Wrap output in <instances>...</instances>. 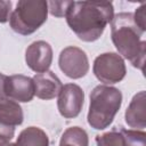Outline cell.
Returning a JSON list of instances; mask_svg holds the SVG:
<instances>
[{"instance_id": "6da1fadb", "label": "cell", "mask_w": 146, "mask_h": 146, "mask_svg": "<svg viewBox=\"0 0 146 146\" xmlns=\"http://www.w3.org/2000/svg\"><path fill=\"white\" fill-rule=\"evenodd\" d=\"M65 17L80 40L92 42L100 38L106 25L112 22L114 7L110 1H73Z\"/></svg>"}, {"instance_id": "7a4b0ae2", "label": "cell", "mask_w": 146, "mask_h": 146, "mask_svg": "<svg viewBox=\"0 0 146 146\" xmlns=\"http://www.w3.org/2000/svg\"><path fill=\"white\" fill-rule=\"evenodd\" d=\"M144 33L136 25L132 13H119L111 22V36L116 50L143 72L146 54V41L141 39Z\"/></svg>"}, {"instance_id": "3957f363", "label": "cell", "mask_w": 146, "mask_h": 146, "mask_svg": "<svg viewBox=\"0 0 146 146\" xmlns=\"http://www.w3.org/2000/svg\"><path fill=\"white\" fill-rule=\"evenodd\" d=\"M122 104V94L117 88L106 84L95 87L90 94L88 123L96 130H104L114 120Z\"/></svg>"}, {"instance_id": "277c9868", "label": "cell", "mask_w": 146, "mask_h": 146, "mask_svg": "<svg viewBox=\"0 0 146 146\" xmlns=\"http://www.w3.org/2000/svg\"><path fill=\"white\" fill-rule=\"evenodd\" d=\"M48 16V2L43 0H19L10 14L9 24L13 31L22 35L34 33Z\"/></svg>"}, {"instance_id": "5b68a950", "label": "cell", "mask_w": 146, "mask_h": 146, "mask_svg": "<svg viewBox=\"0 0 146 146\" xmlns=\"http://www.w3.org/2000/svg\"><path fill=\"white\" fill-rule=\"evenodd\" d=\"M95 76L105 84L122 81L127 73L124 59L116 52H104L96 57L92 66Z\"/></svg>"}, {"instance_id": "8992f818", "label": "cell", "mask_w": 146, "mask_h": 146, "mask_svg": "<svg viewBox=\"0 0 146 146\" xmlns=\"http://www.w3.org/2000/svg\"><path fill=\"white\" fill-rule=\"evenodd\" d=\"M60 71L71 79H81L89 71V60L87 54L74 46L64 48L58 58Z\"/></svg>"}, {"instance_id": "52a82bcc", "label": "cell", "mask_w": 146, "mask_h": 146, "mask_svg": "<svg viewBox=\"0 0 146 146\" xmlns=\"http://www.w3.org/2000/svg\"><path fill=\"white\" fill-rule=\"evenodd\" d=\"M84 103V92L75 83H67L63 86L57 100V107L62 116L65 119L76 117Z\"/></svg>"}, {"instance_id": "ba28073f", "label": "cell", "mask_w": 146, "mask_h": 146, "mask_svg": "<svg viewBox=\"0 0 146 146\" xmlns=\"http://www.w3.org/2000/svg\"><path fill=\"white\" fill-rule=\"evenodd\" d=\"M25 62L27 66L36 73L48 71L52 63L51 46L43 40L32 42L25 51Z\"/></svg>"}, {"instance_id": "9c48e42d", "label": "cell", "mask_w": 146, "mask_h": 146, "mask_svg": "<svg viewBox=\"0 0 146 146\" xmlns=\"http://www.w3.org/2000/svg\"><path fill=\"white\" fill-rule=\"evenodd\" d=\"M6 96L17 103L31 102L34 97V83L32 78L22 74L7 76Z\"/></svg>"}, {"instance_id": "30bf717a", "label": "cell", "mask_w": 146, "mask_h": 146, "mask_svg": "<svg viewBox=\"0 0 146 146\" xmlns=\"http://www.w3.org/2000/svg\"><path fill=\"white\" fill-rule=\"evenodd\" d=\"M32 80L34 83V95L40 99H54L59 95L63 88L60 80L51 71L36 73Z\"/></svg>"}, {"instance_id": "8fae6325", "label": "cell", "mask_w": 146, "mask_h": 146, "mask_svg": "<svg viewBox=\"0 0 146 146\" xmlns=\"http://www.w3.org/2000/svg\"><path fill=\"white\" fill-rule=\"evenodd\" d=\"M145 100L146 95L145 91L141 90L132 97L129 106L127 107L125 122L130 128H135L136 130H144V128L146 127Z\"/></svg>"}, {"instance_id": "7c38bea8", "label": "cell", "mask_w": 146, "mask_h": 146, "mask_svg": "<svg viewBox=\"0 0 146 146\" xmlns=\"http://www.w3.org/2000/svg\"><path fill=\"white\" fill-rule=\"evenodd\" d=\"M24 114L19 104L13 99L5 98L0 100V121L16 127L23 123Z\"/></svg>"}, {"instance_id": "4fadbf2b", "label": "cell", "mask_w": 146, "mask_h": 146, "mask_svg": "<svg viewBox=\"0 0 146 146\" xmlns=\"http://www.w3.org/2000/svg\"><path fill=\"white\" fill-rule=\"evenodd\" d=\"M15 146H49V138L42 129L29 127L21 131Z\"/></svg>"}, {"instance_id": "5bb4252c", "label": "cell", "mask_w": 146, "mask_h": 146, "mask_svg": "<svg viewBox=\"0 0 146 146\" xmlns=\"http://www.w3.org/2000/svg\"><path fill=\"white\" fill-rule=\"evenodd\" d=\"M89 138L84 129L80 127H71L62 135L59 146H88Z\"/></svg>"}, {"instance_id": "9a60e30c", "label": "cell", "mask_w": 146, "mask_h": 146, "mask_svg": "<svg viewBox=\"0 0 146 146\" xmlns=\"http://www.w3.org/2000/svg\"><path fill=\"white\" fill-rule=\"evenodd\" d=\"M123 146H146V133L144 130H130L119 127Z\"/></svg>"}, {"instance_id": "2e32d148", "label": "cell", "mask_w": 146, "mask_h": 146, "mask_svg": "<svg viewBox=\"0 0 146 146\" xmlns=\"http://www.w3.org/2000/svg\"><path fill=\"white\" fill-rule=\"evenodd\" d=\"M95 140L97 146H123L122 136L119 127H114L113 130L96 136Z\"/></svg>"}, {"instance_id": "e0dca14e", "label": "cell", "mask_w": 146, "mask_h": 146, "mask_svg": "<svg viewBox=\"0 0 146 146\" xmlns=\"http://www.w3.org/2000/svg\"><path fill=\"white\" fill-rule=\"evenodd\" d=\"M72 3L73 1H49L48 11L55 17H64L66 16Z\"/></svg>"}, {"instance_id": "ac0fdd59", "label": "cell", "mask_w": 146, "mask_h": 146, "mask_svg": "<svg viewBox=\"0 0 146 146\" xmlns=\"http://www.w3.org/2000/svg\"><path fill=\"white\" fill-rule=\"evenodd\" d=\"M15 136V127L0 121V143H9Z\"/></svg>"}, {"instance_id": "d6986e66", "label": "cell", "mask_w": 146, "mask_h": 146, "mask_svg": "<svg viewBox=\"0 0 146 146\" xmlns=\"http://www.w3.org/2000/svg\"><path fill=\"white\" fill-rule=\"evenodd\" d=\"M133 15V21L136 23V25L143 30L144 32L146 31V18H145V3H141V6L139 8L136 9V11L132 14Z\"/></svg>"}, {"instance_id": "ffe728a7", "label": "cell", "mask_w": 146, "mask_h": 146, "mask_svg": "<svg viewBox=\"0 0 146 146\" xmlns=\"http://www.w3.org/2000/svg\"><path fill=\"white\" fill-rule=\"evenodd\" d=\"M11 1H2L0 0V23H6L10 18L11 11Z\"/></svg>"}, {"instance_id": "44dd1931", "label": "cell", "mask_w": 146, "mask_h": 146, "mask_svg": "<svg viewBox=\"0 0 146 146\" xmlns=\"http://www.w3.org/2000/svg\"><path fill=\"white\" fill-rule=\"evenodd\" d=\"M6 82H7V75L0 73V100L7 98V96H6Z\"/></svg>"}, {"instance_id": "7402d4cb", "label": "cell", "mask_w": 146, "mask_h": 146, "mask_svg": "<svg viewBox=\"0 0 146 146\" xmlns=\"http://www.w3.org/2000/svg\"><path fill=\"white\" fill-rule=\"evenodd\" d=\"M0 146H15L13 143H0Z\"/></svg>"}]
</instances>
